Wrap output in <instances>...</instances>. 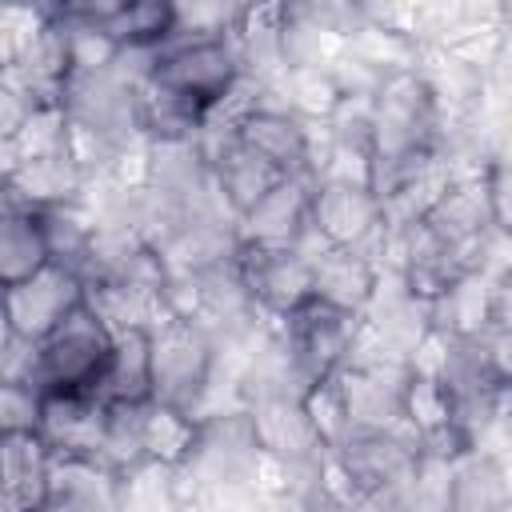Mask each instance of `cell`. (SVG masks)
Listing matches in <instances>:
<instances>
[{"instance_id":"cell-1","label":"cell","mask_w":512,"mask_h":512,"mask_svg":"<svg viewBox=\"0 0 512 512\" xmlns=\"http://www.w3.org/2000/svg\"><path fill=\"white\" fill-rule=\"evenodd\" d=\"M220 372V340L196 316L172 312L152 328V388L160 404L204 416Z\"/></svg>"},{"instance_id":"cell-2","label":"cell","mask_w":512,"mask_h":512,"mask_svg":"<svg viewBox=\"0 0 512 512\" xmlns=\"http://www.w3.org/2000/svg\"><path fill=\"white\" fill-rule=\"evenodd\" d=\"M116 332L104 324V316L84 300L68 312V320L36 344L32 364V388L36 392H100L104 372L112 364Z\"/></svg>"},{"instance_id":"cell-3","label":"cell","mask_w":512,"mask_h":512,"mask_svg":"<svg viewBox=\"0 0 512 512\" xmlns=\"http://www.w3.org/2000/svg\"><path fill=\"white\" fill-rule=\"evenodd\" d=\"M356 332H360V316L340 312L316 296L308 304H300L288 320H280L276 340L284 348V360L292 368L296 388L308 392L312 384L336 376L352 356Z\"/></svg>"},{"instance_id":"cell-4","label":"cell","mask_w":512,"mask_h":512,"mask_svg":"<svg viewBox=\"0 0 512 512\" xmlns=\"http://www.w3.org/2000/svg\"><path fill=\"white\" fill-rule=\"evenodd\" d=\"M312 232L328 244V248H352L364 252L368 260H376L384 268L388 256V216H384V200L376 196V188L368 184H340V180H320L312 188Z\"/></svg>"},{"instance_id":"cell-5","label":"cell","mask_w":512,"mask_h":512,"mask_svg":"<svg viewBox=\"0 0 512 512\" xmlns=\"http://www.w3.org/2000/svg\"><path fill=\"white\" fill-rule=\"evenodd\" d=\"M244 72L240 48L232 36H212V40H172L156 52L148 80L200 104L204 112L236 84V76Z\"/></svg>"},{"instance_id":"cell-6","label":"cell","mask_w":512,"mask_h":512,"mask_svg":"<svg viewBox=\"0 0 512 512\" xmlns=\"http://www.w3.org/2000/svg\"><path fill=\"white\" fill-rule=\"evenodd\" d=\"M84 300H88L84 276L76 268H68V264H48L44 272L4 288V332L40 344Z\"/></svg>"},{"instance_id":"cell-7","label":"cell","mask_w":512,"mask_h":512,"mask_svg":"<svg viewBox=\"0 0 512 512\" xmlns=\"http://www.w3.org/2000/svg\"><path fill=\"white\" fill-rule=\"evenodd\" d=\"M244 408H248L260 456L288 468H316L328 456L296 392H260Z\"/></svg>"},{"instance_id":"cell-8","label":"cell","mask_w":512,"mask_h":512,"mask_svg":"<svg viewBox=\"0 0 512 512\" xmlns=\"http://www.w3.org/2000/svg\"><path fill=\"white\" fill-rule=\"evenodd\" d=\"M316 132H320V124H308L296 112H288L280 104L276 88H272V100L264 108H256L240 124V144H248L252 152H260L284 176H296V180H312L316 184V144H320Z\"/></svg>"},{"instance_id":"cell-9","label":"cell","mask_w":512,"mask_h":512,"mask_svg":"<svg viewBox=\"0 0 512 512\" xmlns=\"http://www.w3.org/2000/svg\"><path fill=\"white\" fill-rule=\"evenodd\" d=\"M236 272L244 276L260 316L272 324L288 320L300 304L312 300V260H304L296 248L292 252H260V248L236 244Z\"/></svg>"},{"instance_id":"cell-10","label":"cell","mask_w":512,"mask_h":512,"mask_svg":"<svg viewBox=\"0 0 512 512\" xmlns=\"http://www.w3.org/2000/svg\"><path fill=\"white\" fill-rule=\"evenodd\" d=\"M312 180H280L256 208L236 220V244L260 252H292L308 236L312 220Z\"/></svg>"},{"instance_id":"cell-11","label":"cell","mask_w":512,"mask_h":512,"mask_svg":"<svg viewBox=\"0 0 512 512\" xmlns=\"http://www.w3.org/2000/svg\"><path fill=\"white\" fill-rule=\"evenodd\" d=\"M440 244L456 248V252H468L480 268V252L488 244V236L496 232L492 228V208H488V188H484V172H472V176H452L444 184V192L436 196V204L424 212L420 220ZM484 272V268H480Z\"/></svg>"},{"instance_id":"cell-12","label":"cell","mask_w":512,"mask_h":512,"mask_svg":"<svg viewBox=\"0 0 512 512\" xmlns=\"http://www.w3.org/2000/svg\"><path fill=\"white\" fill-rule=\"evenodd\" d=\"M108 404L100 392H40V436L56 456H100ZM100 464V460H96Z\"/></svg>"},{"instance_id":"cell-13","label":"cell","mask_w":512,"mask_h":512,"mask_svg":"<svg viewBox=\"0 0 512 512\" xmlns=\"http://www.w3.org/2000/svg\"><path fill=\"white\" fill-rule=\"evenodd\" d=\"M88 184L92 180L72 160V152H64V156H40V160L12 164L4 172V204L36 208V212L68 208V204L88 200Z\"/></svg>"},{"instance_id":"cell-14","label":"cell","mask_w":512,"mask_h":512,"mask_svg":"<svg viewBox=\"0 0 512 512\" xmlns=\"http://www.w3.org/2000/svg\"><path fill=\"white\" fill-rule=\"evenodd\" d=\"M56 452L40 432L0 436V480H4V512H44L52 488Z\"/></svg>"},{"instance_id":"cell-15","label":"cell","mask_w":512,"mask_h":512,"mask_svg":"<svg viewBox=\"0 0 512 512\" xmlns=\"http://www.w3.org/2000/svg\"><path fill=\"white\" fill-rule=\"evenodd\" d=\"M208 168H212V184L224 200V208L232 212V220H240L248 208H256L280 180H288L280 168H272L260 152H252L248 144L228 140L216 152H208Z\"/></svg>"},{"instance_id":"cell-16","label":"cell","mask_w":512,"mask_h":512,"mask_svg":"<svg viewBox=\"0 0 512 512\" xmlns=\"http://www.w3.org/2000/svg\"><path fill=\"white\" fill-rule=\"evenodd\" d=\"M376 288H380V264L368 260L364 252L324 248L312 260V296L332 304V308H340V312L364 316V308L372 304Z\"/></svg>"},{"instance_id":"cell-17","label":"cell","mask_w":512,"mask_h":512,"mask_svg":"<svg viewBox=\"0 0 512 512\" xmlns=\"http://www.w3.org/2000/svg\"><path fill=\"white\" fill-rule=\"evenodd\" d=\"M44 512H120V476L88 456H56Z\"/></svg>"},{"instance_id":"cell-18","label":"cell","mask_w":512,"mask_h":512,"mask_svg":"<svg viewBox=\"0 0 512 512\" xmlns=\"http://www.w3.org/2000/svg\"><path fill=\"white\" fill-rule=\"evenodd\" d=\"M404 380L408 372H364V368H340V388L348 400L352 432H392L404 420Z\"/></svg>"},{"instance_id":"cell-19","label":"cell","mask_w":512,"mask_h":512,"mask_svg":"<svg viewBox=\"0 0 512 512\" xmlns=\"http://www.w3.org/2000/svg\"><path fill=\"white\" fill-rule=\"evenodd\" d=\"M48 264H56V260H52L44 212L4 204V216H0V288H12L20 280L36 276Z\"/></svg>"},{"instance_id":"cell-20","label":"cell","mask_w":512,"mask_h":512,"mask_svg":"<svg viewBox=\"0 0 512 512\" xmlns=\"http://www.w3.org/2000/svg\"><path fill=\"white\" fill-rule=\"evenodd\" d=\"M92 16L112 32L120 48L136 52H160L176 40V4L164 0H112V4H88Z\"/></svg>"},{"instance_id":"cell-21","label":"cell","mask_w":512,"mask_h":512,"mask_svg":"<svg viewBox=\"0 0 512 512\" xmlns=\"http://www.w3.org/2000/svg\"><path fill=\"white\" fill-rule=\"evenodd\" d=\"M100 400L104 404H128V408H144V404L156 400V388H152V328L116 332V348H112V364H108L104 384H100Z\"/></svg>"},{"instance_id":"cell-22","label":"cell","mask_w":512,"mask_h":512,"mask_svg":"<svg viewBox=\"0 0 512 512\" xmlns=\"http://www.w3.org/2000/svg\"><path fill=\"white\" fill-rule=\"evenodd\" d=\"M448 512H512V484L488 448H472L452 464Z\"/></svg>"},{"instance_id":"cell-23","label":"cell","mask_w":512,"mask_h":512,"mask_svg":"<svg viewBox=\"0 0 512 512\" xmlns=\"http://www.w3.org/2000/svg\"><path fill=\"white\" fill-rule=\"evenodd\" d=\"M200 440H204V416L160 404V400H152L144 408V452L152 464L180 472L196 460Z\"/></svg>"},{"instance_id":"cell-24","label":"cell","mask_w":512,"mask_h":512,"mask_svg":"<svg viewBox=\"0 0 512 512\" xmlns=\"http://www.w3.org/2000/svg\"><path fill=\"white\" fill-rule=\"evenodd\" d=\"M492 324V272H468L456 288L432 304V328L456 340H480Z\"/></svg>"},{"instance_id":"cell-25","label":"cell","mask_w":512,"mask_h":512,"mask_svg":"<svg viewBox=\"0 0 512 512\" xmlns=\"http://www.w3.org/2000/svg\"><path fill=\"white\" fill-rule=\"evenodd\" d=\"M400 404H404V424L420 436V444H428V440H436V436L460 428V424H456V408H452V392H448V384H444L440 376L408 372ZM460 432H464V428H460Z\"/></svg>"},{"instance_id":"cell-26","label":"cell","mask_w":512,"mask_h":512,"mask_svg":"<svg viewBox=\"0 0 512 512\" xmlns=\"http://www.w3.org/2000/svg\"><path fill=\"white\" fill-rule=\"evenodd\" d=\"M148 408V404H144ZM144 408H128V404H108V420H104V440H100V464L116 476L136 472L140 464H148L144 452Z\"/></svg>"},{"instance_id":"cell-27","label":"cell","mask_w":512,"mask_h":512,"mask_svg":"<svg viewBox=\"0 0 512 512\" xmlns=\"http://www.w3.org/2000/svg\"><path fill=\"white\" fill-rule=\"evenodd\" d=\"M120 512H184L176 468L148 460L136 472L120 476Z\"/></svg>"},{"instance_id":"cell-28","label":"cell","mask_w":512,"mask_h":512,"mask_svg":"<svg viewBox=\"0 0 512 512\" xmlns=\"http://www.w3.org/2000/svg\"><path fill=\"white\" fill-rule=\"evenodd\" d=\"M300 400H304V412H308L324 452H336L356 436L352 432V416H348V400H344V388H340V372L320 380V384H312Z\"/></svg>"},{"instance_id":"cell-29","label":"cell","mask_w":512,"mask_h":512,"mask_svg":"<svg viewBox=\"0 0 512 512\" xmlns=\"http://www.w3.org/2000/svg\"><path fill=\"white\" fill-rule=\"evenodd\" d=\"M484 188H488V208H492V228L512 240V136L492 152L484 164Z\"/></svg>"},{"instance_id":"cell-30","label":"cell","mask_w":512,"mask_h":512,"mask_svg":"<svg viewBox=\"0 0 512 512\" xmlns=\"http://www.w3.org/2000/svg\"><path fill=\"white\" fill-rule=\"evenodd\" d=\"M40 428V392L24 380H0V436Z\"/></svg>"},{"instance_id":"cell-31","label":"cell","mask_w":512,"mask_h":512,"mask_svg":"<svg viewBox=\"0 0 512 512\" xmlns=\"http://www.w3.org/2000/svg\"><path fill=\"white\" fill-rule=\"evenodd\" d=\"M480 348H484V360L492 368V376L500 384H512V332H500V328H488L480 336Z\"/></svg>"},{"instance_id":"cell-32","label":"cell","mask_w":512,"mask_h":512,"mask_svg":"<svg viewBox=\"0 0 512 512\" xmlns=\"http://www.w3.org/2000/svg\"><path fill=\"white\" fill-rule=\"evenodd\" d=\"M500 332H512V264L492 276V324Z\"/></svg>"}]
</instances>
